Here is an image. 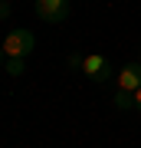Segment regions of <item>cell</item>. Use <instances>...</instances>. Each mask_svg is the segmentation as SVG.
Here are the masks:
<instances>
[{"instance_id": "1", "label": "cell", "mask_w": 141, "mask_h": 148, "mask_svg": "<svg viewBox=\"0 0 141 148\" xmlns=\"http://www.w3.org/2000/svg\"><path fill=\"white\" fill-rule=\"evenodd\" d=\"M69 66H76L82 76H89L92 82H108V79H115V66H112V59L108 56H102V53H85V56H79L72 53L69 56Z\"/></svg>"}, {"instance_id": "2", "label": "cell", "mask_w": 141, "mask_h": 148, "mask_svg": "<svg viewBox=\"0 0 141 148\" xmlns=\"http://www.w3.org/2000/svg\"><path fill=\"white\" fill-rule=\"evenodd\" d=\"M135 89H141V59H128L115 76V99H112V106L125 109Z\"/></svg>"}, {"instance_id": "3", "label": "cell", "mask_w": 141, "mask_h": 148, "mask_svg": "<svg viewBox=\"0 0 141 148\" xmlns=\"http://www.w3.org/2000/svg\"><path fill=\"white\" fill-rule=\"evenodd\" d=\"M3 56L7 59H26L36 49V36H33V30H26V27H16V30H10L3 36Z\"/></svg>"}, {"instance_id": "4", "label": "cell", "mask_w": 141, "mask_h": 148, "mask_svg": "<svg viewBox=\"0 0 141 148\" xmlns=\"http://www.w3.org/2000/svg\"><path fill=\"white\" fill-rule=\"evenodd\" d=\"M36 16L43 23H66L69 16V0H36Z\"/></svg>"}, {"instance_id": "5", "label": "cell", "mask_w": 141, "mask_h": 148, "mask_svg": "<svg viewBox=\"0 0 141 148\" xmlns=\"http://www.w3.org/2000/svg\"><path fill=\"white\" fill-rule=\"evenodd\" d=\"M23 69H26V59H3L0 73H3V76H10V79H20V76H23Z\"/></svg>"}, {"instance_id": "6", "label": "cell", "mask_w": 141, "mask_h": 148, "mask_svg": "<svg viewBox=\"0 0 141 148\" xmlns=\"http://www.w3.org/2000/svg\"><path fill=\"white\" fill-rule=\"evenodd\" d=\"M125 109H135V112H141V89H135L131 92V99H128V106Z\"/></svg>"}, {"instance_id": "7", "label": "cell", "mask_w": 141, "mask_h": 148, "mask_svg": "<svg viewBox=\"0 0 141 148\" xmlns=\"http://www.w3.org/2000/svg\"><path fill=\"white\" fill-rule=\"evenodd\" d=\"M10 10H13L10 0H0V20H7V16H10Z\"/></svg>"}, {"instance_id": "8", "label": "cell", "mask_w": 141, "mask_h": 148, "mask_svg": "<svg viewBox=\"0 0 141 148\" xmlns=\"http://www.w3.org/2000/svg\"><path fill=\"white\" fill-rule=\"evenodd\" d=\"M3 59H7V56H3V46H0V66H3Z\"/></svg>"}]
</instances>
